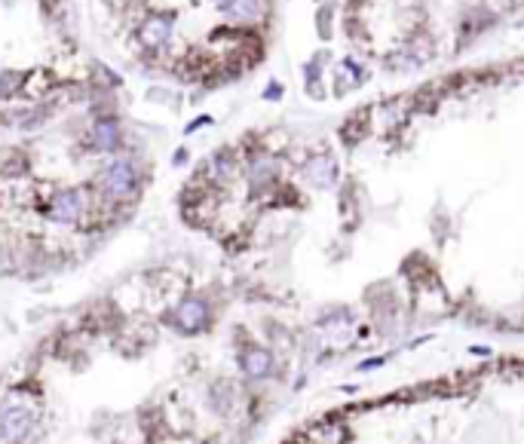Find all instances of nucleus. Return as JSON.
I'll return each instance as SVG.
<instances>
[{"instance_id":"nucleus-15","label":"nucleus","mask_w":524,"mask_h":444,"mask_svg":"<svg viewBox=\"0 0 524 444\" xmlns=\"http://www.w3.org/2000/svg\"><path fill=\"white\" fill-rule=\"evenodd\" d=\"M473 352H475V355H491V350H487V346H473Z\"/></svg>"},{"instance_id":"nucleus-4","label":"nucleus","mask_w":524,"mask_h":444,"mask_svg":"<svg viewBox=\"0 0 524 444\" xmlns=\"http://www.w3.org/2000/svg\"><path fill=\"white\" fill-rule=\"evenodd\" d=\"M166 322L178 334H202L212 325V307L202 295H188L175 304V309H169Z\"/></svg>"},{"instance_id":"nucleus-12","label":"nucleus","mask_w":524,"mask_h":444,"mask_svg":"<svg viewBox=\"0 0 524 444\" xmlns=\"http://www.w3.org/2000/svg\"><path fill=\"white\" fill-rule=\"evenodd\" d=\"M22 83H25V74H19V70H4V74H0V99H13V95H19Z\"/></svg>"},{"instance_id":"nucleus-13","label":"nucleus","mask_w":524,"mask_h":444,"mask_svg":"<svg viewBox=\"0 0 524 444\" xmlns=\"http://www.w3.org/2000/svg\"><path fill=\"white\" fill-rule=\"evenodd\" d=\"M267 99H279V86H276V83L267 86Z\"/></svg>"},{"instance_id":"nucleus-9","label":"nucleus","mask_w":524,"mask_h":444,"mask_svg":"<svg viewBox=\"0 0 524 444\" xmlns=\"http://www.w3.org/2000/svg\"><path fill=\"white\" fill-rule=\"evenodd\" d=\"M304 178L313 187H331V184L337 181V163H334V156H328V154H316V156H310L307 163H304Z\"/></svg>"},{"instance_id":"nucleus-8","label":"nucleus","mask_w":524,"mask_h":444,"mask_svg":"<svg viewBox=\"0 0 524 444\" xmlns=\"http://www.w3.org/2000/svg\"><path fill=\"white\" fill-rule=\"evenodd\" d=\"M267 6H270L267 0H224V4H221V13H224L230 22L252 25L267 16Z\"/></svg>"},{"instance_id":"nucleus-2","label":"nucleus","mask_w":524,"mask_h":444,"mask_svg":"<svg viewBox=\"0 0 524 444\" xmlns=\"http://www.w3.org/2000/svg\"><path fill=\"white\" fill-rule=\"evenodd\" d=\"M90 211H92V199L83 187H56L47 197V202H43V215H47V221L61 224V227L80 224L83 215H90Z\"/></svg>"},{"instance_id":"nucleus-16","label":"nucleus","mask_w":524,"mask_h":444,"mask_svg":"<svg viewBox=\"0 0 524 444\" xmlns=\"http://www.w3.org/2000/svg\"><path fill=\"white\" fill-rule=\"evenodd\" d=\"M215 4H218V6H221V4H224V0H215Z\"/></svg>"},{"instance_id":"nucleus-14","label":"nucleus","mask_w":524,"mask_h":444,"mask_svg":"<svg viewBox=\"0 0 524 444\" xmlns=\"http://www.w3.org/2000/svg\"><path fill=\"white\" fill-rule=\"evenodd\" d=\"M184 159H188V150H178V154H175V166H181Z\"/></svg>"},{"instance_id":"nucleus-10","label":"nucleus","mask_w":524,"mask_h":444,"mask_svg":"<svg viewBox=\"0 0 524 444\" xmlns=\"http://www.w3.org/2000/svg\"><path fill=\"white\" fill-rule=\"evenodd\" d=\"M236 172H239V163H236L233 150H227V147L215 150L206 163V175H209V181H215V184H227Z\"/></svg>"},{"instance_id":"nucleus-11","label":"nucleus","mask_w":524,"mask_h":444,"mask_svg":"<svg viewBox=\"0 0 524 444\" xmlns=\"http://www.w3.org/2000/svg\"><path fill=\"white\" fill-rule=\"evenodd\" d=\"M273 181H276V163L270 156L252 159V166H248V187H252V193L267 190Z\"/></svg>"},{"instance_id":"nucleus-3","label":"nucleus","mask_w":524,"mask_h":444,"mask_svg":"<svg viewBox=\"0 0 524 444\" xmlns=\"http://www.w3.org/2000/svg\"><path fill=\"white\" fill-rule=\"evenodd\" d=\"M37 432V414L31 405H22L19 398L0 407V441L4 444H28Z\"/></svg>"},{"instance_id":"nucleus-5","label":"nucleus","mask_w":524,"mask_h":444,"mask_svg":"<svg viewBox=\"0 0 524 444\" xmlns=\"http://www.w3.org/2000/svg\"><path fill=\"white\" fill-rule=\"evenodd\" d=\"M90 147L95 154H117L123 147V126L117 117H108V113H102V117L92 120L90 126Z\"/></svg>"},{"instance_id":"nucleus-6","label":"nucleus","mask_w":524,"mask_h":444,"mask_svg":"<svg viewBox=\"0 0 524 444\" xmlns=\"http://www.w3.org/2000/svg\"><path fill=\"white\" fill-rule=\"evenodd\" d=\"M239 362V371L248 377V380H267L273 374V368H276V362H273V352L267 346H257V343H248L239 350L236 355Z\"/></svg>"},{"instance_id":"nucleus-1","label":"nucleus","mask_w":524,"mask_h":444,"mask_svg":"<svg viewBox=\"0 0 524 444\" xmlns=\"http://www.w3.org/2000/svg\"><path fill=\"white\" fill-rule=\"evenodd\" d=\"M95 184H99V197L111 206H123V202H132L141 190V172L138 163L132 156H114L108 166H102V172L95 175Z\"/></svg>"},{"instance_id":"nucleus-7","label":"nucleus","mask_w":524,"mask_h":444,"mask_svg":"<svg viewBox=\"0 0 524 444\" xmlns=\"http://www.w3.org/2000/svg\"><path fill=\"white\" fill-rule=\"evenodd\" d=\"M172 31H175V16H150V19L141 22L138 28V40L145 43L147 49H163L169 40H172Z\"/></svg>"}]
</instances>
